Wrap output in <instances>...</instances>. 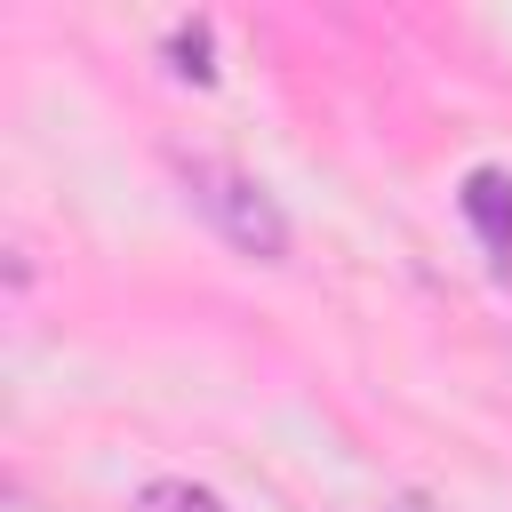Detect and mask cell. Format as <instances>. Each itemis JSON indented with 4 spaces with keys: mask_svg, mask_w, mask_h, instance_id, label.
Segmentation results:
<instances>
[{
    "mask_svg": "<svg viewBox=\"0 0 512 512\" xmlns=\"http://www.w3.org/2000/svg\"><path fill=\"white\" fill-rule=\"evenodd\" d=\"M400 512H432V504H424V496H408V504H400Z\"/></svg>",
    "mask_w": 512,
    "mask_h": 512,
    "instance_id": "obj_4",
    "label": "cell"
},
{
    "mask_svg": "<svg viewBox=\"0 0 512 512\" xmlns=\"http://www.w3.org/2000/svg\"><path fill=\"white\" fill-rule=\"evenodd\" d=\"M464 216L480 224V240H488L496 256H512V176L472 168V184H464Z\"/></svg>",
    "mask_w": 512,
    "mask_h": 512,
    "instance_id": "obj_2",
    "label": "cell"
},
{
    "mask_svg": "<svg viewBox=\"0 0 512 512\" xmlns=\"http://www.w3.org/2000/svg\"><path fill=\"white\" fill-rule=\"evenodd\" d=\"M136 512H224L208 488H192V480H152L144 496H136Z\"/></svg>",
    "mask_w": 512,
    "mask_h": 512,
    "instance_id": "obj_3",
    "label": "cell"
},
{
    "mask_svg": "<svg viewBox=\"0 0 512 512\" xmlns=\"http://www.w3.org/2000/svg\"><path fill=\"white\" fill-rule=\"evenodd\" d=\"M184 192H192V208H200L240 256H256V264H280V256H288V216L272 208V192H264L256 176H240V168H224V160H184Z\"/></svg>",
    "mask_w": 512,
    "mask_h": 512,
    "instance_id": "obj_1",
    "label": "cell"
}]
</instances>
